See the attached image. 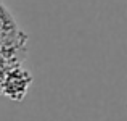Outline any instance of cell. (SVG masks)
I'll return each mask as SVG.
<instances>
[{"label":"cell","mask_w":127,"mask_h":121,"mask_svg":"<svg viewBox=\"0 0 127 121\" xmlns=\"http://www.w3.org/2000/svg\"><path fill=\"white\" fill-rule=\"evenodd\" d=\"M31 78H29V73H26L24 69H13L8 73V76L3 81V89L2 92L6 94L10 99L13 100H21L24 97L26 90L29 87Z\"/></svg>","instance_id":"cell-1"},{"label":"cell","mask_w":127,"mask_h":121,"mask_svg":"<svg viewBox=\"0 0 127 121\" xmlns=\"http://www.w3.org/2000/svg\"><path fill=\"white\" fill-rule=\"evenodd\" d=\"M18 37H21V31H18L13 16L6 11L5 5L0 2V42L8 44V40L16 42Z\"/></svg>","instance_id":"cell-2"}]
</instances>
